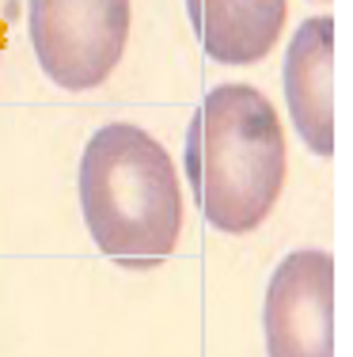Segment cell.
Instances as JSON below:
<instances>
[{
    "label": "cell",
    "instance_id": "6da1fadb",
    "mask_svg": "<svg viewBox=\"0 0 353 357\" xmlns=\"http://www.w3.org/2000/svg\"><path fill=\"white\" fill-rule=\"evenodd\" d=\"M187 178L201 217L243 236L274 213L285 186V133L251 84H217L187 126Z\"/></svg>",
    "mask_w": 353,
    "mask_h": 357
},
{
    "label": "cell",
    "instance_id": "7a4b0ae2",
    "mask_svg": "<svg viewBox=\"0 0 353 357\" xmlns=\"http://www.w3.org/2000/svg\"><path fill=\"white\" fill-rule=\"evenodd\" d=\"M80 209L95 248L125 270H152L182 232V190L167 149L133 122H107L80 156Z\"/></svg>",
    "mask_w": 353,
    "mask_h": 357
},
{
    "label": "cell",
    "instance_id": "3957f363",
    "mask_svg": "<svg viewBox=\"0 0 353 357\" xmlns=\"http://www.w3.org/2000/svg\"><path fill=\"white\" fill-rule=\"evenodd\" d=\"M27 35L57 88L91 91L125 54L130 0H27Z\"/></svg>",
    "mask_w": 353,
    "mask_h": 357
},
{
    "label": "cell",
    "instance_id": "277c9868",
    "mask_svg": "<svg viewBox=\"0 0 353 357\" xmlns=\"http://www.w3.org/2000/svg\"><path fill=\"white\" fill-rule=\"evenodd\" d=\"M262 327L270 357H334L331 251L300 248L277 262L266 285Z\"/></svg>",
    "mask_w": 353,
    "mask_h": 357
},
{
    "label": "cell",
    "instance_id": "5b68a950",
    "mask_svg": "<svg viewBox=\"0 0 353 357\" xmlns=\"http://www.w3.org/2000/svg\"><path fill=\"white\" fill-rule=\"evenodd\" d=\"M285 107L315 156L334 152V20L312 15L285 50Z\"/></svg>",
    "mask_w": 353,
    "mask_h": 357
},
{
    "label": "cell",
    "instance_id": "8992f818",
    "mask_svg": "<svg viewBox=\"0 0 353 357\" xmlns=\"http://www.w3.org/2000/svg\"><path fill=\"white\" fill-rule=\"evenodd\" d=\"M187 15L213 61L255 65L277 46L289 0H187Z\"/></svg>",
    "mask_w": 353,
    "mask_h": 357
},
{
    "label": "cell",
    "instance_id": "52a82bcc",
    "mask_svg": "<svg viewBox=\"0 0 353 357\" xmlns=\"http://www.w3.org/2000/svg\"><path fill=\"white\" fill-rule=\"evenodd\" d=\"M0 54H4V23H0Z\"/></svg>",
    "mask_w": 353,
    "mask_h": 357
}]
</instances>
